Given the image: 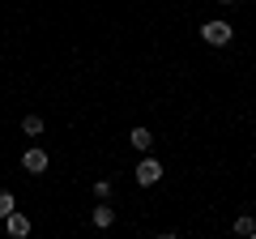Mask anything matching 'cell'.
Returning a JSON list of instances; mask_svg holds the SVG:
<instances>
[{"label":"cell","instance_id":"4","mask_svg":"<svg viewBox=\"0 0 256 239\" xmlns=\"http://www.w3.org/2000/svg\"><path fill=\"white\" fill-rule=\"evenodd\" d=\"M30 230H34V226H30V218H26L22 210H13L9 218H4V235H13V239H26Z\"/></svg>","mask_w":256,"mask_h":239},{"label":"cell","instance_id":"11","mask_svg":"<svg viewBox=\"0 0 256 239\" xmlns=\"http://www.w3.org/2000/svg\"><path fill=\"white\" fill-rule=\"evenodd\" d=\"M218 4H235V0H218Z\"/></svg>","mask_w":256,"mask_h":239},{"label":"cell","instance_id":"10","mask_svg":"<svg viewBox=\"0 0 256 239\" xmlns=\"http://www.w3.org/2000/svg\"><path fill=\"white\" fill-rule=\"evenodd\" d=\"M94 196H98V201H107V196H111V180H98V184H94Z\"/></svg>","mask_w":256,"mask_h":239},{"label":"cell","instance_id":"8","mask_svg":"<svg viewBox=\"0 0 256 239\" xmlns=\"http://www.w3.org/2000/svg\"><path fill=\"white\" fill-rule=\"evenodd\" d=\"M252 230H256V218H252V214L235 218V235H252Z\"/></svg>","mask_w":256,"mask_h":239},{"label":"cell","instance_id":"6","mask_svg":"<svg viewBox=\"0 0 256 239\" xmlns=\"http://www.w3.org/2000/svg\"><path fill=\"white\" fill-rule=\"evenodd\" d=\"M90 222H94V226H102V230H107L111 222H116V210H111L107 201H102V205H94V214H90Z\"/></svg>","mask_w":256,"mask_h":239},{"label":"cell","instance_id":"2","mask_svg":"<svg viewBox=\"0 0 256 239\" xmlns=\"http://www.w3.org/2000/svg\"><path fill=\"white\" fill-rule=\"evenodd\" d=\"M132 180H137L141 188H154L158 180H162V162H158V158H150V154H141V162H137V171H132Z\"/></svg>","mask_w":256,"mask_h":239},{"label":"cell","instance_id":"7","mask_svg":"<svg viewBox=\"0 0 256 239\" xmlns=\"http://www.w3.org/2000/svg\"><path fill=\"white\" fill-rule=\"evenodd\" d=\"M22 132L26 137H43V116H26L22 120Z\"/></svg>","mask_w":256,"mask_h":239},{"label":"cell","instance_id":"9","mask_svg":"<svg viewBox=\"0 0 256 239\" xmlns=\"http://www.w3.org/2000/svg\"><path fill=\"white\" fill-rule=\"evenodd\" d=\"M13 210H18V201H13V192H0V222L9 218Z\"/></svg>","mask_w":256,"mask_h":239},{"label":"cell","instance_id":"5","mask_svg":"<svg viewBox=\"0 0 256 239\" xmlns=\"http://www.w3.org/2000/svg\"><path fill=\"white\" fill-rule=\"evenodd\" d=\"M128 146L141 150V154H150V150H154V132H150V128H132V132H128Z\"/></svg>","mask_w":256,"mask_h":239},{"label":"cell","instance_id":"3","mask_svg":"<svg viewBox=\"0 0 256 239\" xmlns=\"http://www.w3.org/2000/svg\"><path fill=\"white\" fill-rule=\"evenodd\" d=\"M22 166H26L30 175H43L47 166H52V158H47V150H43V146H30L26 154H22Z\"/></svg>","mask_w":256,"mask_h":239},{"label":"cell","instance_id":"1","mask_svg":"<svg viewBox=\"0 0 256 239\" xmlns=\"http://www.w3.org/2000/svg\"><path fill=\"white\" fill-rule=\"evenodd\" d=\"M201 38H205L210 47H226L230 38H235V30H230V22L214 18V22H201Z\"/></svg>","mask_w":256,"mask_h":239}]
</instances>
